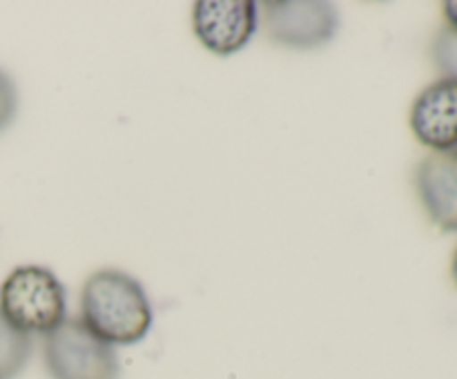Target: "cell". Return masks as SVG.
<instances>
[{"mask_svg": "<svg viewBox=\"0 0 457 379\" xmlns=\"http://www.w3.org/2000/svg\"><path fill=\"white\" fill-rule=\"evenodd\" d=\"M80 315V321L110 346L141 342L154 317L143 285L120 270H98L85 281Z\"/></svg>", "mask_w": 457, "mask_h": 379, "instance_id": "cell-1", "label": "cell"}, {"mask_svg": "<svg viewBox=\"0 0 457 379\" xmlns=\"http://www.w3.org/2000/svg\"><path fill=\"white\" fill-rule=\"evenodd\" d=\"M445 18H446V27H451V29L457 31V3L455 0H451V3H445Z\"/></svg>", "mask_w": 457, "mask_h": 379, "instance_id": "cell-11", "label": "cell"}, {"mask_svg": "<svg viewBox=\"0 0 457 379\" xmlns=\"http://www.w3.org/2000/svg\"><path fill=\"white\" fill-rule=\"evenodd\" d=\"M16 85H13V80L0 70V132H3L4 128H9V123H12L13 116H16Z\"/></svg>", "mask_w": 457, "mask_h": 379, "instance_id": "cell-10", "label": "cell"}, {"mask_svg": "<svg viewBox=\"0 0 457 379\" xmlns=\"http://www.w3.org/2000/svg\"><path fill=\"white\" fill-rule=\"evenodd\" d=\"M411 129L433 152L457 147V80L440 78L428 85L413 103Z\"/></svg>", "mask_w": 457, "mask_h": 379, "instance_id": "cell-6", "label": "cell"}, {"mask_svg": "<svg viewBox=\"0 0 457 379\" xmlns=\"http://www.w3.org/2000/svg\"><path fill=\"white\" fill-rule=\"evenodd\" d=\"M266 29L275 43L295 49L326 45L337 34V9L321 0H281L263 4Z\"/></svg>", "mask_w": 457, "mask_h": 379, "instance_id": "cell-4", "label": "cell"}, {"mask_svg": "<svg viewBox=\"0 0 457 379\" xmlns=\"http://www.w3.org/2000/svg\"><path fill=\"white\" fill-rule=\"evenodd\" d=\"M433 61L442 76L449 80H457V31L451 27L437 31L433 40Z\"/></svg>", "mask_w": 457, "mask_h": 379, "instance_id": "cell-9", "label": "cell"}, {"mask_svg": "<svg viewBox=\"0 0 457 379\" xmlns=\"http://www.w3.org/2000/svg\"><path fill=\"white\" fill-rule=\"evenodd\" d=\"M453 279H455V285H457V250H455V257H453Z\"/></svg>", "mask_w": 457, "mask_h": 379, "instance_id": "cell-12", "label": "cell"}, {"mask_svg": "<svg viewBox=\"0 0 457 379\" xmlns=\"http://www.w3.org/2000/svg\"><path fill=\"white\" fill-rule=\"evenodd\" d=\"M31 357V337L9 324L0 312V379H13L22 373Z\"/></svg>", "mask_w": 457, "mask_h": 379, "instance_id": "cell-8", "label": "cell"}, {"mask_svg": "<svg viewBox=\"0 0 457 379\" xmlns=\"http://www.w3.org/2000/svg\"><path fill=\"white\" fill-rule=\"evenodd\" d=\"M0 312L29 337H47L67 319L65 288L47 268L21 266L0 285Z\"/></svg>", "mask_w": 457, "mask_h": 379, "instance_id": "cell-2", "label": "cell"}, {"mask_svg": "<svg viewBox=\"0 0 457 379\" xmlns=\"http://www.w3.org/2000/svg\"><path fill=\"white\" fill-rule=\"evenodd\" d=\"M257 4L253 0H199L192 9V27L205 49L230 56L253 38L257 29Z\"/></svg>", "mask_w": 457, "mask_h": 379, "instance_id": "cell-5", "label": "cell"}, {"mask_svg": "<svg viewBox=\"0 0 457 379\" xmlns=\"http://www.w3.org/2000/svg\"><path fill=\"white\" fill-rule=\"evenodd\" d=\"M420 201L436 226L457 232V147L431 152L415 172Z\"/></svg>", "mask_w": 457, "mask_h": 379, "instance_id": "cell-7", "label": "cell"}, {"mask_svg": "<svg viewBox=\"0 0 457 379\" xmlns=\"http://www.w3.org/2000/svg\"><path fill=\"white\" fill-rule=\"evenodd\" d=\"M45 366L52 379H119L120 375L114 348L70 317L45 339Z\"/></svg>", "mask_w": 457, "mask_h": 379, "instance_id": "cell-3", "label": "cell"}]
</instances>
